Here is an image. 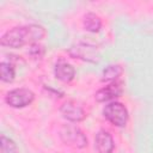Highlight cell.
Returning <instances> with one entry per match:
<instances>
[{
  "instance_id": "30bf717a",
  "label": "cell",
  "mask_w": 153,
  "mask_h": 153,
  "mask_svg": "<svg viewBox=\"0 0 153 153\" xmlns=\"http://www.w3.org/2000/svg\"><path fill=\"white\" fill-rule=\"evenodd\" d=\"M82 22H84V27L87 31H90V32H97L102 27V20H100V18L97 14L92 13V12L85 14Z\"/></svg>"
},
{
  "instance_id": "4fadbf2b",
  "label": "cell",
  "mask_w": 153,
  "mask_h": 153,
  "mask_svg": "<svg viewBox=\"0 0 153 153\" xmlns=\"http://www.w3.org/2000/svg\"><path fill=\"white\" fill-rule=\"evenodd\" d=\"M1 151L2 153H17L18 148L13 140L6 137L5 135H1Z\"/></svg>"
},
{
  "instance_id": "6da1fadb",
  "label": "cell",
  "mask_w": 153,
  "mask_h": 153,
  "mask_svg": "<svg viewBox=\"0 0 153 153\" xmlns=\"http://www.w3.org/2000/svg\"><path fill=\"white\" fill-rule=\"evenodd\" d=\"M45 36V30L41 25L31 24L24 26H17L7 31L0 39V44L7 48H22L25 44H32L38 42Z\"/></svg>"
},
{
  "instance_id": "5bb4252c",
  "label": "cell",
  "mask_w": 153,
  "mask_h": 153,
  "mask_svg": "<svg viewBox=\"0 0 153 153\" xmlns=\"http://www.w3.org/2000/svg\"><path fill=\"white\" fill-rule=\"evenodd\" d=\"M27 53L32 57L39 59V57H42L44 55V47L41 45V44H38V43H32V44H30V48H29Z\"/></svg>"
},
{
  "instance_id": "3957f363",
  "label": "cell",
  "mask_w": 153,
  "mask_h": 153,
  "mask_svg": "<svg viewBox=\"0 0 153 153\" xmlns=\"http://www.w3.org/2000/svg\"><path fill=\"white\" fill-rule=\"evenodd\" d=\"M60 137L66 145L76 148H84L85 146H87V137L85 136V134L78 127L72 124H66L61 128Z\"/></svg>"
},
{
  "instance_id": "52a82bcc",
  "label": "cell",
  "mask_w": 153,
  "mask_h": 153,
  "mask_svg": "<svg viewBox=\"0 0 153 153\" xmlns=\"http://www.w3.org/2000/svg\"><path fill=\"white\" fill-rule=\"evenodd\" d=\"M123 92L122 85L121 82H111L108 86L98 90L94 94V99L97 102H105V100H110L112 98L120 97Z\"/></svg>"
},
{
  "instance_id": "ba28073f",
  "label": "cell",
  "mask_w": 153,
  "mask_h": 153,
  "mask_svg": "<svg viewBox=\"0 0 153 153\" xmlns=\"http://www.w3.org/2000/svg\"><path fill=\"white\" fill-rule=\"evenodd\" d=\"M94 147L99 153H111L115 143L110 133L106 130H99L94 137Z\"/></svg>"
},
{
  "instance_id": "7c38bea8",
  "label": "cell",
  "mask_w": 153,
  "mask_h": 153,
  "mask_svg": "<svg viewBox=\"0 0 153 153\" xmlns=\"http://www.w3.org/2000/svg\"><path fill=\"white\" fill-rule=\"evenodd\" d=\"M0 74H1V80L5 82H11L14 79L16 75V71L14 67L10 63V62H5L2 61L0 63Z\"/></svg>"
},
{
  "instance_id": "277c9868",
  "label": "cell",
  "mask_w": 153,
  "mask_h": 153,
  "mask_svg": "<svg viewBox=\"0 0 153 153\" xmlns=\"http://www.w3.org/2000/svg\"><path fill=\"white\" fill-rule=\"evenodd\" d=\"M35 99V94L29 88H14L7 92L5 100L12 108H24L30 105Z\"/></svg>"
},
{
  "instance_id": "7a4b0ae2",
  "label": "cell",
  "mask_w": 153,
  "mask_h": 153,
  "mask_svg": "<svg viewBox=\"0 0 153 153\" xmlns=\"http://www.w3.org/2000/svg\"><path fill=\"white\" fill-rule=\"evenodd\" d=\"M103 116L116 127H124L129 117L127 108L118 102L108 104L103 109Z\"/></svg>"
},
{
  "instance_id": "8fae6325",
  "label": "cell",
  "mask_w": 153,
  "mask_h": 153,
  "mask_svg": "<svg viewBox=\"0 0 153 153\" xmlns=\"http://www.w3.org/2000/svg\"><path fill=\"white\" fill-rule=\"evenodd\" d=\"M123 73V68L120 65H110L103 72V81H114Z\"/></svg>"
},
{
  "instance_id": "8992f818",
  "label": "cell",
  "mask_w": 153,
  "mask_h": 153,
  "mask_svg": "<svg viewBox=\"0 0 153 153\" xmlns=\"http://www.w3.org/2000/svg\"><path fill=\"white\" fill-rule=\"evenodd\" d=\"M60 112L62 114V116L65 118H67L68 121H72V122H80L86 117V114H85V110L82 109V106L79 105L74 100L65 102L60 108Z\"/></svg>"
},
{
  "instance_id": "9c48e42d",
  "label": "cell",
  "mask_w": 153,
  "mask_h": 153,
  "mask_svg": "<svg viewBox=\"0 0 153 153\" xmlns=\"http://www.w3.org/2000/svg\"><path fill=\"white\" fill-rule=\"evenodd\" d=\"M54 73H55V76L63 81V82H69L74 79L75 76V69L72 65L60 60L56 65H55V69H54Z\"/></svg>"
},
{
  "instance_id": "5b68a950",
  "label": "cell",
  "mask_w": 153,
  "mask_h": 153,
  "mask_svg": "<svg viewBox=\"0 0 153 153\" xmlns=\"http://www.w3.org/2000/svg\"><path fill=\"white\" fill-rule=\"evenodd\" d=\"M69 54L74 57L90 61V62H96L98 61V50L94 45L91 44H85V43H78L76 45H73L69 49Z\"/></svg>"
}]
</instances>
